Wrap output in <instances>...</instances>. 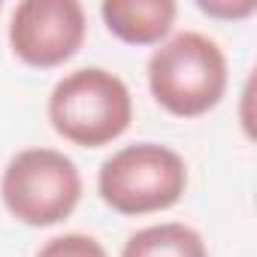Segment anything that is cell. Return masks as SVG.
Listing matches in <instances>:
<instances>
[{
  "instance_id": "obj_6",
  "label": "cell",
  "mask_w": 257,
  "mask_h": 257,
  "mask_svg": "<svg viewBox=\"0 0 257 257\" xmlns=\"http://www.w3.org/2000/svg\"><path fill=\"white\" fill-rule=\"evenodd\" d=\"M103 22L124 43L149 46L167 37L176 19L173 0H103Z\"/></svg>"
},
{
  "instance_id": "obj_2",
  "label": "cell",
  "mask_w": 257,
  "mask_h": 257,
  "mask_svg": "<svg viewBox=\"0 0 257 257\" xmlns=\"http://www.w3.org/2000/svg\"><path fill=\"white\" fill-rule=\"evenodd\" d=\"M131 112L127 85L100 67L67 73L49 97L52 127L64 140L85 149H97L121 137L131 124Z\"/></svg>"
},
{
  "instance_id": "obj_8",
  "label": "cell",
  "mask_w": 257,
  "mask_h": 257,
  "mask_svg": "<svg viewBox=\"0 0 257 257\" xmlns=\"http://www.w3.org/2000/svg\"><path fill=\"white\" fill-rule=\"evenodd\" d=\"M37 257H106L103 245L94 239V236H85V233H64V236H55L49 239Z\"/></svg>"
},
{
  "instance_id": "obj_1",
  "label": "cell",
  "mask_w": 257,
  "mask_h": 257,
  "mask_svg": "<svg viewBox=\"0 0 257 257\" xmlns=\"http://www.w3.org/2000/svg\"><path fill=\"white\" fill-rule=\"evenodd\" d=\"M149 85L164 109L182 118L209 112L227 88V61L215 40L197 31L176 34L149 58Z\"/></svg>"
},
{
  "instance_id": "obj_4",
  "label": "cell",
  "mask_w": 257,
  "mask_h": 257,
  "mask_svg": "<svg viewBox=\"0 0 257 257\" xmlns=\"http://www.w3.org/2000/svg\"><path fill=\"white\" fill-rule=\"evenodd\" d=\"M7 209L31 224V227H49L64 221L82 194L79 170L70 158H64L55 149H28L19 152L0 182Z\"/></svg>"
},
{
  "instance_id": "obj_3",
  "label": "cell",
  "mask_w": 257,
  "mask_h": 257,
  "mask_svg": "<svg viewBox=\"0 0 257 257\" xmlns=\"http://www.w3.org/2000/svg\"><path fill=\"white\" fill-rule=\"evenodd\" d=\"M100 197L121 215H146L170 209L188 185L185 161L155 143H140L115 152L100 167Z\"/></svg>"
},
{
  "instance_id": "obj_5",
  "label": "cell",
  "mask_w": 257,
  "mask_h": 257,
  "mask_svg": "<svg viewBox=\"0 0 257 257\" xmlns=\"http://www.w3.org/2000/svg\"><path fill=\"white\" fill-rule=\"evenodd\" d=\"M85 40V10L79 0H22L10 22L16 55L34 67H55L76 55Z\"/></svg>"
},
{
  "instance_id": "obj_7",
  "label": "cell",
  "mask_w": 257,
  "mask_h": 257,
  "mask_svg": "<svg viewBox=\"0 0 257 257\" xmlns=\"http://www.w3.org/2000/svg\"><path fill=\"white\" fill-rule=\"evenodd\" d=\"M121 257H209V251L197 230L185 224H158L134 233Z\"/></svg>"
},
{
  "instance_id": "obj_9",
  "label": "cell",
  "mask_w": 257,
  "mask_h": 257,
  "mask_svg": "<svg viewBox=\"0 0 257 257\" xmlns=\"http://www.w3.org/2000/svg\"><path fill=\"white\" fill-rule=\"evenodd\" d=\"M200 10L212 16H248L254 13V0H242V4H215V0H200Z\"/></svg>"
}]
</instances>
